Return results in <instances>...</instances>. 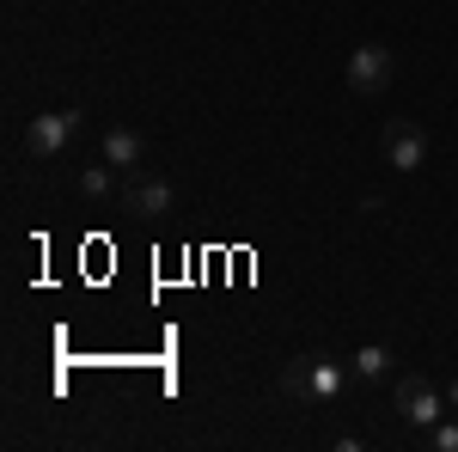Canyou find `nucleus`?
Listing matches in <instances>:
<instances>
[{
    "label": "nucleus",
    "mask_w": 458,
    "mask_h": 452,
    "mask_svg": "<svg viewBox=\"0 0 458 452\" xmlns=\"http://www.w3.org/2000/svg\"><path fill=\"white\" fill-rule=\"evenodd\" d=\"M446 404H453V410H458V380H453V385H446Z\"/></svg>",
    "instance_id": "11"
},
{
    "label": "nucleus",
    "mask_w": 458,
    "mask_h": 452,
    "mask_svg": "<svg viewBox=\"0 0 458 452\" xmlns=\"http://www.w3.org/2000/svg\"><path fill=\"white\" fill-rule=\"evenodd\" d=\"M391 404H397V416L410 422V428H422V434L453 410V404H446V391H434L422 373H403V380L391 385Z\"/></svg>",
    "instance_id": "2"
},
{
    "label": "nucleus",
    "mask_w": 458,
    "mask_h": 452,
    "mask_svg": "<svg viewBox=\"0 0 458 452\" xmlns=\"http://www.w3.org/2000/svg\"><path fill=\"white\" fill-rule=\"evenodd\" d=\"M73 183H80V196H86V202H110V196H116V166L98 159V166H86V172L73 177Z\"/></svg>",
    "instance_id": "9"
},
{
    "label": "nucleus",
    "mask_w": 458,
    "mask_h": 452,
    "mask_svg": "<svg viewBox=\"0 0 458 452\" xmlns=\"http://www.w3.org/2000/svg\"><path fill=\"white\" fill-rule=\"evenodd\" d=\"M123 202H129V214L159 220V214H172L177 183H172V177H159V172H129V183H123Z\"/></svg>",
    "instance_id": "5"
},
{
    "label": "nucleus",
    "mask_w": 458,
    "mask_h": 452,
    "mask_svg": "<svg viewBox=\"0 0 458 452\" xmlns=\"http://www.w3.org/2000/svg\"><path fill=\"white\" fill-rule=\"evenodd\" d=\"M98 159H110L116 172H141L147 141L135 135V129H105V141H98Z\"/></svg>",
    "instance_id": "7"
},
{
    "label": "nucleus",
    "mask_w": 458,
    "mask_h": 452,
    "mask_svg": "<svg viewBox=\"0 0 458 452\" xmlns=\"http://www.w3.org/2000/svg\"><path fill=\"white\" fill-rule=\"evenodd\" d=\"M391 68H397V62H391L386 43H360V49L349 55V92L354 98H379V92L391 86Z\"/></svg>",
    "instance_id": "4"
},
{
    "label": "nucleus",
    "mask_w": 458,
    "mask_h": 452,
    "mask_svg": "<svg viewBox=\"0 0 458 452\" xmlns=\"http://www.w3.org/2000/svg\"><path fill=\"white\" fill-rule=\"evenodd\" d=\"M354 385H360V380H354L349 361L300 354V361H287V373H282V397H293V404H343Z\"/></svg>",
    "instance_id": "1"
},
{
    "label": "nucleus",
    "mask_w": 458,
    "mask_h": 452,
    "mask_svg": "<svg viewBox=\"0 0 458 452\" xmlns=\"http://www.w3.org/2000/svg\"><path fill=\"white\" fill-rule=\"evenodd\" d=\"M80 110H43L31 116V129H25V147H31V159H62L68 153V141L80 135Z\"/></svg>",
    "instance_id": "3"
},
{
    "label": "nucleus",
    "mask_w": 458,
    "mask_h": 452,
    "mask_svg": "<svg viewBox=\"0 0 458 452\" xmlns=\"http://www.w3.org/2000/svg\"><path fill=\"white\" fill-rule=\"evenodd\" d=\"M422 159H428V129L422 123H403V116L386 123V166L391 172H416Z\"/></svg>",
    "instance_id": "6"
},
{
    "label": "nucleus",
    "mask_w": 458,
    "mask_h": 452,
    "mask_svg": "<svg viewBox=\"0 0 458 452\" xmlns=\"http://www.w3.org/2000/svg\"><path fill=\"white\" fill-rule=\"evenodd\" d=\"M391 361H397V354H391L386 343H367V348H354V380L360 385H379V380H391Z\"/></svg>",
    "instance_id": "8"
},
{
    "label": "nucleus",
    "mask_w": 458,
    "mask_h": 452,
    "mask_svg": "<svg viewBox=\"0 0 458 452\" xmlns=\"http://www.w3.org/2000/svg\"><path fill=\"white\" fill-rule=\"evenodd\" d=\"M428 447H434V452H458V422L440 416L434 428H428Z\"/></svg>",
    "instance_id": "10"
}]
</instances>
